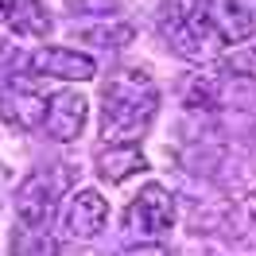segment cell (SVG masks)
<instances>
[{"instance_id": "1", "label": "cell", "mask_w": 256, "mask_h": 256, "mask_svg": "<svg viewBox=\"0 0 256 256\" xmlns=\"http://www.w3.org/2000/svg\"><path fill=\"white\" fill-rule=\"evenodd\" d=\"M160 112V86L148 70H120L101 86V144H140Z\"/></svg>"}, {"instance_id": "2", "label": "cell", "mask_w": 256, "mask_h": 256, "mask_svg": "<svg viewBox=\"0 0 256 256\" xmlns=\"http://www.w3.org/2000/svg\"><path fill=\"white\" fill-rule=\"evenodd\" d=\"M128 237L136 244H163L167 233L175 229V198L171 190H163L160 182H144L140 194L128 206Z\"/></svg>"}, {"instance_id": "3", "label": "cell", "mask_w": 256, "mask_h": 256, "mask_svg": "<svg viewBox=\"0 0 256 256\" xmlns=\"http://www.w3.org/2000/svg\"><path fill=\"white\" fill-rule=\"evenodd\" d=\"M109 225V202L97 190H74L62 206V233L74 240H94Z\"/></svg>"}, {"instance_id": "4", "label": "cell", "mask_w": 256, "mask_h": 256, "mask_svg": "<svg viewBox=\"0 0 256 256\" xmlns=\"http://www.w3.org/2000/svg\"><path fill=\"white\" fill-rule=\"evenodd\" d=\"M86 112H90V101H86L78 90H58V94L47 97V109H43V128H47L50 140L70 144V140H78L82 128H86Z\"/></svg>"}, {"instance_id": "5", "label": "cell", "mask_w": 256, "mask_h": 256, "mask_svg": "<svg viewBox=\"0 0 256 256\" xmlns=\"http://www.w3.org/2000/svg\"><path fill=\"white\" fill-rule=\"evenodd\" d=\"M43 109H47V101L35 90L32 78L8 74L0 82V112H4V120H12L20 128H32V124H43Z\"/></svg>"}, {"instance_id": "6", "label": "cell", "mask_w": 256, "mask_h": 256, "mask_svg": "<svg viewBox=\"0 0 256 256\" xmlns=\"http://www.w3.org/2000/svg\"><path fill=\"white\" fill-rule=\"evenodd\" d=\"M32 70L43 78H58V82H90L97 74V62L82 50L70 47H43L32 54Z\"/></svg>"}, {"instance_id": "7", "label": "cell", "mask_w": 256, "mask_h": 256, "mask_svg": "<svg viewBox=\"0 0 256 256\" xmlns=\"http://www.w3.org/2000/svg\"><path fill=\"white\" fill-rule=\"evenodd\" d=\"M0 24L12 35L43 39L50 32V12L43 8V0H0Z\"/></svg>"}, {"instance_id": "8", "label": "cell", "mask_w": 256, "mask_h": 256, "mask_svg": "<svg viewBox=\"0 0 256 256\" xmlns=\"http://www.w3.org/2000/svg\"><path fill=\"white\" fill-rule=\"evenodd\" d=\"M50 206H54V182L50 175H28L24 186L16 190V222H47Z\"/></svg>"}, {"instance_id": "9", "label": "cell", "mask_w": 256, "mask_h": 256, "mask_svg": "<svg viewBox=\"0 0 256 256\" xmlns=\"http://www.w3.org/2000/svg\"><path fill=\"white\" fill-rule=\"evenodd\" d=\"M97 171L109 182H124V178L148 171V160L140 152V144H105L97 152Z\"/></svg>"}, {"instance_id": "10", "label": "cell", "mask_w": 256, "mask_h": 256, "mask_svg": "<svg viewBox=\"0 0 256 256\" xmlns=\"http://www.w3.org/2000/svg\"><path fill=\"white\" fill-rule=\"evenodd\" d=\"M12 256H54V240L47 233V222H16V233H12V244H8Z\"/></svg>"}, {"instance_id": "11", "label": "cell", "mask_w": 256, "mask_h": 256, "mask_svg": "<svg viewBox=\"0 0 256 256\" xmlns=\"http://www.w3.org/2000/svg\"><path fill=\"white\" fill-rule=\"evenodd\" d=\"M132 24L124 20H97V28H82L78 39L82 43H94V47H124L132 43Z\"/></svg>"}, {"instance_id": "12", "label": "cell", "mask_w": 256, "mask_h": 256, "mask_svg": "<svg viewBox=\"0 0 256 256\" xmlns=\"http://www.w3.org/2000/svg\"><path fill=\"white\" fill-rule=\"evenodd\" d=\"M233 222H237L240 237L256 244V190H252V194H244V198L237 202V214H233Z\"/></svg>"}, {"instance_id": "13", "label": "cell", "mask_w": 256, "mask_h": 256, "mask_svg": "<svg viewBox=\"0 0 256 256\" xmlns=\"http://www.w3.org/2000/svg\"><path fill=\"white\" fill-rule=\"evenodd\" d=\"M74 12H94V16H105V12H116V0H70Z\"/></svg>"}, {"instance_id": "14", "label": "cell", "mask_w": 256, "mask_h": 256, "mask_svg": "<svg viewBox=\"0 0 256 256\" xmlns=\"http://www.w3.org/2000/svg\"><path fill=\"white\" fill-rule=\"evenodd\" d=\"M132 256H163V248L160 244H136V252Z\"/></svg>"}, {"instance_id": "15", "label": "cell", "mask_w": 256, "mask_h": 256, "mask_svg": "<svg viewBox=\"0 0 256 256\" xmlns=\"http://www.w3.org/2000/svg\"><path fill=\"white\" fill-rule=\"evenodd\" d=\"M0 50H4V39H0Z\"/></svg>"}]
</instances>
